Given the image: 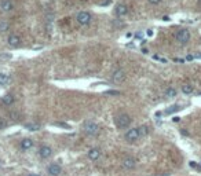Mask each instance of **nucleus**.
Instances as JSON below:
<instances>
[{"instance_id":"obj_1","label":"nucleus","mask_w":201,"mask_h":176,"mask_svg":"<svg viewBox=\"0 0 201 176\" xmlns=\"http://www.w3.org/2000/svg\"><path fill=\"white\" fill-rule=\"evenodd\" d=\"M114 122H116V125L119 127V128H121V129L128 128L129 124H131V117H129L128 114H126V113L119 114V116L114 118Z\"/></svg>"},{"instance_id":"obj_2","label":"nucleus","mask_w":201,"mask_h":176,"mask_svg":"<svg viewBox=\"0 0 201 176\" xmlns=\"http://www.w3.org/2000/svg\"><path fill=\"white\" fill-rule=\"evenodd\" d=\"M83 131H84L87 135H90V136H94V135H96L99 132V127H98V124L94 121H85L84 124H83Z\"/></svg>"},{"instance_id":"obj_3","label":"nucleus","mask_w":201,"mask_h":176,"mask_svg":"<svg viewBox=\"0 0 201 176\" xmlns=\"http://www.w3.org/2000/svg\"><path fill=\"white\" fill-rule=\"evenodd\" d=\"M139 138H141V135H139L138 128H129L128 131L126 132V135H124V139H126L128 143H134V142H136Z\"/></svg>"},{"instance_id":"obj_4","label":"nucleus","mask_w":201,"mask_h":176,"mask_svg":"<svg viewBox=\"0 0 201 176\" xmlns=\"http://www.w3.org/2000/svg\"><path fill=\"white\" fill-rule=\"evenodd\" d=\"M176 42L179 43V44H182V45H185V44H187L189 43V40H190V32L187 29H180L179 32L176 33Z\"/></svg>"},{"instance_id":"obj_5","label":"nucleus","mask_w":201,"mask_h":176,"mask_svg":"<svg viewBox=\"0 0 201 176\" xmlns=\"http://www.w3.org/2000/svg\"><path fill=\"white\" fill-rule=\"evenodd\" d=\"M92 19L91 14L88 11H80L77 15H76V21L79 22L80 25H88Z\"/></svg>"},{"instance_id":"obj_6","label":"nucleus","mask_w":201,"mask_h":176,"mask_svg":"<svg viewBox=\"0 0 201 176\" xmlns=\"http://www.w3.org/2000/svg\"><path fill=\"white\" fill-rule=\"evenodd\" d=\"M124 80H126V72H124L123 69L114 70L113 75H112V81L113 83H123Z\"/></svg>"},{"instance_id":"obj_7","label":"nucleus","mask_w":201,"mask_h":176,"mask_svg":"<svg viewBox=\"0 0 201 176\" xmlns=\"http://www.w3.org/2000/svg\"><path fill=\"white\" fill-rule=\"evenodd\" d=\"M114 14H116L117 17H126V15L128 14V7H127L126 4H117V6L114 7Z\"/></svg>"},{"instance_id":"obj_8","label":"nucleus","mask_w":201,"mask_h":176,"mask_svg":"<svg viewBox=\"0 0 201 176\" xmlns=\"http://www.w3.org/2000/svg\"><path fill=\"white\" fill-rule=\"evenodd\" d=\"M101 154H102V153H101V150H99L98 147H92V149H90L88 153H87L88 158H90L91 161H96V160H99Z\"/></svg>"},{"instance_id":"obj_9","label":"nucleus","mask_w":201,"mask_h":176,"mask_svg":"<svg viewBox=\"0 0 201 176\" xmlns=\"http://www.w3.org/2000/svg\"><path fill=\"white\" fill-rule=\"evenodd\" d=\"M12 8H14L12 2H10V0H2V2H0V10H2V11L10 12V11H12Z\"/></svg>"},{"instance_id":"obj_10","label":"nucleus","mask_w":201,"mask_h":176,"mask_svg":"<svg viewBox=\"0 0 201 176\" xmlns=\"http://www.w3.org/2000/svg\"><path fill=\"white\" fill-rule=\"evenodd\" d=\"M136 165V160L132 157H126L123 160V167L126 168V169H132V168H135Z\"/></svg>"},{"instance_id":"obj_11","label":"nucleus","mask_w":201,"mask_h":176,"mask_svg":"<svg viewBox=\"0 0 201 176\" xmlns=\"http://www.w3.org/2000/svg\"><path fill=\"white\" fill-rule=\"evenodd\" d=\"M61 167L58 164H51V165H48L47 167V172L48 175H51V176H58L61 173Z\"/></svg>"},{"instance_id":"obj_12","label":"nucleus","mask_w":201,"mask_h":176,"mask_svg":"<svg viewBox=\"0 0 201 176\" xmlns=\"http://www.w3.org/2000/svg\"><path fill=\"white\" fill-rule=\"evenodd\" d=\"M39 154H40L42 158H50L51 154H52V150H51L50 146H42L39 149Z\"/></svg>"},{"instance_id":"obj_13","label":"nucleus","mask_w":201,"mask_h":176,"mask_svg":"<svg viewBox=\"0 0 201 176\" xmlns=\"http://www.w3.org/2000/svg\"><path fill=\"white\" fill-rule=\"evenodd\" d=\"M7 43H8L10 47H18L21 44V39L17 35H10L8 39H7Z\"/></svg>"},{"instance_id":"obj_14","label":"nucleus","mask_w":201,"mask_h":176,"mask_svg":"<svg viewBox=\"0 0 201 176\" xmlns=\"http://www.w3.org/2000/svg\"><path fill=\"white\" fill-rule=\"evenodd\" d=\"M32 147H33V140L32 139H29V138H25V139L21 140V149L24 150V151L32 149Z\"/></svg>"},{"instance_id":"obj_15","label":"nucleus","mask_w":201,"mask_h":176,"mask_svg":"<svg viewBox=\"0 0 201 176\" xmlns=\"http://www.w3.org/2000/svg\"><path fill=\"white\" fill-rule=\"evenodd\" d=\"M14 101H15V98H14V95H11V94H7V95H4L3 99H2V102H3L6 106L12 105V103H14Z\"/></svg>"},{"instance_id":"obj_16","label":"nucleus","mask_w":201,"mask_h":176,"mask_svg":"<svg viewBox=\"0 0 201 176\" xmlns=\"http://www.w3.org/2000/svg\"><path fill=\"white\" fill-rule=\"evenodd\" d=\"M193 91H194V87H193L192 84H183V85H182V92L183 94L189 95V94H192Z\"/></svg>"},{"instance_id":"obj_17","label":"nucleus","mask_w":201,"mask_h":176,"mask_svg":"<svg viewBox=\"0 0 201 176\" xmlns=\"http://www.w3.org/2000/svg\"><path fill=\"white\" fill-rule=\"evenodd\" d=\"M25 128H26L28 131H39L40 125L36 124V122H28V124H25Z\"/></svg>"},{"instance_id":"obj_18","label":"nucleus","mask_w":201,"mask_h":176,"mask_svg":"<svg viewBox=\"0 0 201 176\" xmlns=\"http://www.w3.org/2000/svg\"><path fill=\"white\" fill-rule=\"evenodd\" d=\"M180 106L179 105H172V106H169L167 110H165V114H172V113H175V111H178V110H180Z\"/></svg>"},{"instance_id":"obj_19","label":"nucleus","mask_w":201,"mask_h":176,"mask_svg":"<svg viewBox=\"0 0 201 176\" xmlns=\"http://www.w3.org/2000/svg\"><path fill=\"white\" fill-rule=\"evenodd\" d=\"M174 96H176V90L175 88H167L165 90V98H174Z\"/></svg>"},{"instance_id":"obj_20","label":"nucleus","mask_w":201,"mask_h":176,"mask_svg":"<svg viewBox=\"0 0 201 176\" xmlns=\"http://www.w3.org/2000/svg\"><path fill=\"white\" fill-rule=\"evenodd\" d=\"M10 81V76L7 73H0V85H4Z\"/></svg>"},{"instance_id":"obj_21","label":"nucleus","mask_w":201,"mask_h":176,"mask_svg":"<svg viewBox=\"0 0 201 176\" xmlns=\"http://www.w3.org/2000/svg\"><path fill=\"white\" fill-rule=\"evenodd\" d=\"M138 129H139V135H141V138L146 136V135L149 134V127L147 125H141Z\"/></svg>"},{"instance_id":"obj_22","label":"nucleus","mask_w":201,"mask_h":176,"mask_svg":"<svg viewBox=\"0 0 201 176\" xmlns=\"http://www.w3.org/2000/svg\"><path fill=\"white\" fill-rule=\"evenodd\" d=\"M8 28H10L8 22H0V32H6Z\"/></svg>"},{"instance_id":"obj_23","label":"nucleus","mask_w":201,"mask_h":176,"mask_svg":"<svg viewBox=\"0 0 201 176\" xmlns=\"http://www.w3.org/2000/svg\"><path fill=\"white\" fill-rule=\"evenodd\" d=\"M189 167H190V168H196L197 171H201V165H198L196 161H190V162H189Z\"/></svg>"},{"instance_id":"obj_24","label":"nucleus","mask_w":201,"mask_h":176,"mask_svg":"<svg viewBox=\"0 0 201 176\" xmlns=\"http://www.w3.org/2000/svg\"><path fill=\"white\" fill-rule=\"evenodd\" d=\"M7 127V121L4 118H2V117H0V129H4Z\"/></svg>"},{"instance_id":"obj_25","label":"nucleus","mask_w":201,"mask_h":176,"mask_svg":"<svg viewBox=\"0 0 201 176\" xmlns=\"http://www.w3.org/2000/svg\"><path fill=\"white\" fill-rule=\"evenodd\" d=\"M10 58H11L10 54H2L0 55V61H7V59H10Z\"/></svg>"},{"instance_id":"obj_26","label":"nucleus","mask_w":201,"mask_h":176,"mask_svg":"<svg viewBox=\"0 0 201 176\" xmlns=\"http://www.w3.org/2000/svg\"><path fill=\"white\" fill-rule=\"evenodd\" d=\"M106 95H119V94H120V92H119V91H116V90H110V91H106Z\"/></svg>"},{"instance_id":"obj_27","label":"nucleus","mask_w":201,"mask_h":176,"mask_svg":"<svg viewBox=\"0 0 201 176\" xmlns=\"http://www.w3.org/2000/svg\"><path fill=\"white\" fill-rule=\"evenodd\" d=\"M142 36H143V35H142V32H138L135 35V39H138V40H141V42H142Z\"/></svg>"},{"instance_id":"obj_28","label":"nucleus","mask_w":201,"mask_h":176,"mask_svg":"<svg viewBox=\"0 0 201 176\" xmlns=\"http://www.w3.org/2000/svg\"><path fill=\"white\" fill-rule=\"evenodd\" d=\"M55 125H59V127H65V128H69V125L68 124H63V122H57Z\"/></svg>"},{"instance_id":"obj_29","label":"nucleus","mask_w":201,"mask_h":176,"mask_svg":"<svg viewBox=\"0 0 201 176\" xmlns=\"http://www.w3.org/2000/svg\"><path fill=\"white\" fill-rule=\"evenodd\" d=\"M147 2H149V3H152V4H159L161 0H147Z\"/></svg>"},{"instance_id":"obj_30","label":"nucleus","mask_w":201,"mask_h":176,"mask_svg":"<svg viewBox=\"0 0 201 176\" xmlns=\"http://www.w3.org/2000/svg\"><path fill=\"white\" fill-rule=\"evenodd\" d=\"M147 36H153V30H147Z\"/></svg>"},{"instance_id":"obj_31","label":"nucleus","mask_w":201,"mask_h":176,"mask_svg":"<svg viewBox=\"0 0 201 176\" xmlns=\"http://www.w3.org/2000/svg\"><path fill=\"white\" fill-rule=\"evenodd\" d=\"M29 176H40V175H37V173H30Z\"/></svg>"},{"instance_id":"obj_32","label":"nucleus","mask_w":201,"mask_h":176,"mask_svg":"<svg viewBox=\"0 0 201 176\" xmlns=\"http://www.w3.org/2000/svg\"><path fill=\"white\" fill-rule=\"evenodd\" d=\"M194 58H200V59H201V54H198V55H196V57Z\"/></svg>"}]
</instances>
